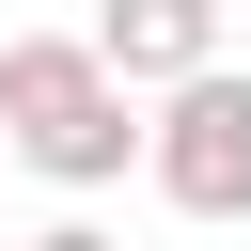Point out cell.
I'll return each mask as SVG.
<instances>
[{
	"label": "cell",
	"mask_w": 251,
	"mask_h": 251,
	"mask_svg": "<svg viewBox=\"0 0 251 251\" xmlns=\"http://www.w3.org/2000/svg\"><path fill=\"white\" fill-rule=\"evenodd\" d=\"M0 157H31L47 188H110L141 157V110L110 94V63L78 31H16L0 47Z\"/></svg>",
	"instance_id": "cell-1"
},
{
	"label": "cell",
	"mask_w": 251,
	"mask_h": 251,
	"mask_svg": "<svg viewBox=\"0 0 251 251\" xmlns=\"http://www.w3.org/2000/svg\"><path fill=\"white\" fill-rule=\"evenodd\" d=\"M141 173H157V204H173V220H251V78H235V63H204L188 94H157Z\"/></svg>",
	"instance_id": "cell-2"
},
{
	"label": "cell",
	"mask_w": 251,
	"mask_h": 251,
	"mask_svg": "<svg viewBox=\"0 0 251 251\" xmlns=\"http://www.w3.org/2000/svg\"><path fill=\"white\" fill-rule=\"evenodd\" d=\"M78 47L110 63V94H188V78L220 63V0H94Z\"/></svg>",
	"instance_id": "cell-3"
},
{
	"label": "cell",
	"mask_w": 251,
	"mask_h": 251,
	"mask_svg": "<svg viewBox=\"0 0 251 251\" xmlns=\"http://www.w3.org/2000/svg\"><path fill=\"white\" fill-rule=\"evenodd\" d=\"M16 251H126V235H94V220H47V235H16Z\"/></svg>",
	"instance_id": "cell-4"
}]
</instances>
